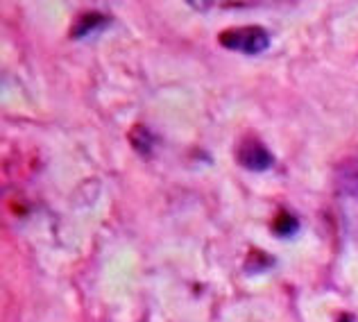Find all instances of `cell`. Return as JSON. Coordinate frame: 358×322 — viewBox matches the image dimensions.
<instances>
[{
    "mask_svg": "<svg viewBox=\"0 0 358 322\" xmlns=\"http://www.w3.org/2000/svg\"><path fill=\"white\" fill-rule=\"evenodd\" d=\"M338 322H354V320H352V316L343 314V316H341V320H338Z\"/></svg>",
    "mask_w": 358,
    "mask_h": 322,
    "instance_id": "obj_6",
    "label": "cell"
},
{
    "mask_svg": "<svg viewBox=\"0 0 358 322\" xmlns=\"http://www.w3.org/2000/svg\"><path fill=\"white\" fill-rule=\"evenodd\" d=\"M297 230H299V220L290 211H286V209L279 211V216L275 218V223H272V232H275L277 236H284V239L293 236Z\"/></svg>",
    "mask_w": 358,
    "mask_h": 322,
    "instance_id": "obj_4",
    "label": "cell"
},
{
    "mask_svg": "<svg viewBox=\"0 0 358 322\" xmlns=\"http://www.w3.org/2000/svg\"><path fill=\"white\" fill-rule=\"evenodd\" d=\"M236 161L238 166L252 170V173H263L275 164V157L261 139L254 134H245L236 146Z\"/></svg>",
    "mask_w": 358,
    "mask_h": 322,
    "instance_id": "obj_2",
    "label": "cell"
},
{
    "mask_svg": "<svg viewBox=\"0 0 358 322\" xmlns=\"http://www.w3.org/2000/svg\"><path fill=\"white\" fill-rule=\"evenodd\" d=\"M341 184H343V191L358 197V168L356 166H352V170H345L341 175Z\"/></svg>",
    "mask_w": 358,
    "mask_h": 322,
    "instance_id": "obj_5",
    "label": "cell"
},
{
    "mask_svg": "<svg viewBox=\"0 0 358 322\" xmlns=\"http://www.w3.org/2000/svg\"><path fill=\"white\" fill-rule=\"evenodd\" d=\"M218 41L222 48L236 50L243 55H259L268 50L270 34L261 25H245V27H231L218 34Z\"/></svg>",
    "mask_w": 358,
    "mask_h": 322,
    "instance_id": "obj_1",
    "label": "cell"
},
{
    "mask_svg": "<svg viewBox=\"0 0 358 322\" xmlns=\"http://www.w3.org/2000/svg\"><path fill=\"white\" fill-rule=\"evenodd\" d=\"M107 23H109V18L98 14V12L82 14L78 21H75L73 30H71V36H73V39H84V36H89L93 32H100L102 27H107Z\"/></svg>",
    "mask_w": 358,
    "mask_h": 322,
    "instance_id": "obj_3",
    "label": "cell"
}]
</instances>
